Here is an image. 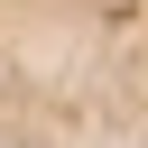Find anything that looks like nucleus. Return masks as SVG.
<instances>
[{
	"label": "nucleus",
	"mask_w": 148,
	"mask_h": 148,
	"mask_svg": "<svg viewBox=\"0 0 148 148\" xmlns=\"http://www.w3.org/2000/svg\"><path fill=\"white\" fill-rule=\"evenodd\" d=\"M148 139V0H0V148H139Z\"/></svg>",
	"instance_id": "nucleus-1"
}]
</instances>
